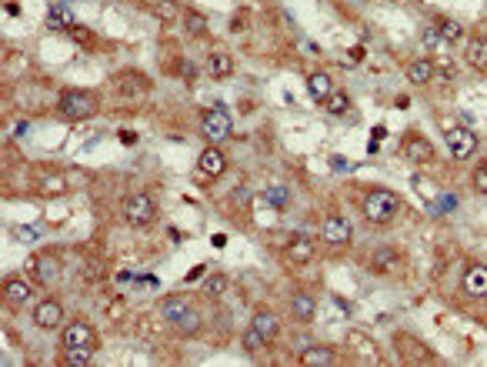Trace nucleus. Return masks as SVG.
Instances as JSON below:
<instances>
[{
    "mask_svg": "<svg viewBox=\"0 0 487 367\" xmlns=\"http://www.w3.org/2000/svg\"><path fill=\"white\" fill-rule=\"evenodd\" d=\"M398 214H400V197L394 194V190L377 187V190H371V194L364 197V220L374 224V228L391 224Z\"/></svg>",
    "mask_w": 487,
    "mask_h": 367,
    "instance_id": "1",
    "label": "nucleus"
},
{
    "mask_svg": "<svg viewBox=\"0 0 487 367\" xmlns=\"http://www.w3.org/2000/svg\"><path fill=\"white\" fill-rule=\"evenodd\" d=\"M57 111L67 120H87L97 114V94L94 90H64L57 101Z\"/></svg>",
    "mask_w": 487,
    "mask_h": 367,
    "instance_id": "2",
    "label": "nucleus"
},
{
    "mask_svg": "<svg viewBox=\"0 0 487 367\" xmlns=\"http://www.w3.org/2000/svg\"><path fill=\"white\" fill-rule=\"evenodd\" d=\"M120 214H124V220H127L130 228H151L157 217V204L151 194H130L127 201H124V207H120Z\"/></svg>",
    "mask_w": 487,
    "mask_h": 367,
    "instance_id": "3",
    "label": "nucleus"
},
{
    "mask_svg": "<svg viewBox=\"0 0 487 367\" xmlns=\"http://www.w3.org/2000/svg\"><path fill=\"white\" fill-rule=\"evenodd\" d=\"M201 134H204L210 144H224V140L234 134V120L224 107H210L204 111V120H201Z\"/></svg>",
    "mask_w": 487,
    "mask_h": 367,
    "instance_id": "4",
    "label": "nucleus"
},
{
    "mask_svg": "<svg viewBox=\"0 0 487 367\" xmlns=\"http://www.w3.org/2000/svg\"><path fill=\"white\" fill-rule=\"evenodd\" d=\"M114 87L124 101H141V97L151 94V77L144 74V70H120L114 77Z\"/></svg>",
    "mask_w": 487,
    "mask_h": 367,
    "instance_id": "5",
    "label": "nucleus"
},
{
    "mask_svg": "<svg viewBox=\"0 0 487 367\" xmlns=\"http://www.w3.org/2000/svg\"><path fill=\"white\" fill-rule=\"evenodd\" d=\"M27 274L34 278V284H53L61 274V257L57 254H34L27 261Z\"/></svg>",
    "mask_w": 487,
    "mask_h": 367,
    "instance_id": "6",
    "label": "nucleus"
},
{
    "mask_svg": "<svg viewBox=\"0 0 487 367\" xmlns=\"http://www.w3.org/2000/svg\"><path fill=\"white\" fill-rule=\"evenodd\" d=\"M394 347H398V357L400 361H407V364H431L434 354H431V347L417 337H410V334H398L394 337Z\"/></svg>",
    "mask_w": 487,
    "mask_h": 367,
    "instance_id": "7",
    "label": "nucleus"
},
{
    "mask_svg": "<svg viewBox=\"0 0 487 367\" xmlns=\"http://www.w3.org/2000/svg\"><path fill=\"white\" fill-rule=\"evenodd\" d=\"M400 151H404V157H407L410 164H417V167H427V164H434V161H437L434 144H431L427 137H421V134H410V137H404Z\"/></svg>",
    "mask_w": 487,
    "mask_h": 367,
    "instance_id": "8",
    "label": "nucleus"
},
{
    "mask_svg": "<svg viewBox=\"0 0 487 367\" xmlns=\"http://www.w3.org/2000/svg\"><path fill=\"white\" fill-rule=\"evenodd\" d=\"M444 140H448V151H450L454 161H467V157L477 151V134L474 130H467V127H454V130H448Z\"/></svg>",
    "mask_w": 487,
    "mask_h": 367,
    "instance_id": "9",
    "label": "nucleus"
},
{
    "mask_svg": "<svg viewBox=\"0 0 487 367\" xmlns=\"http://www.w3.org/2000/svg\"><path fill=\"white\" fill-rule=\"evenodd\" d=\"M61 341H64V347H97V334L87 321H70L61 334Z\"/></svg>",
    "mask_w": 487,
    "mask_h": 367,
    "instance_id": "10",
    "label": "nucleus"
},
{
    "mask_svg": "<svg viewBox=\"0 0 487 367\" xmlns=\"http://www.w3.org/2000/svg\"><path fill=\"white\" fill-rule=\"evenodd\" d=\"M197 170H201L204 178H220V174L227 170V157H224V151H220V144H210V147L201 151V157H197Z\"/></svg>",
    "mask_w": 487,
    "mask_h": 367,
    "instance_id": "11",
    "label": "nucleus"
},
{
    "mask_svg": "<svg viewBox=\"0 0 487 367\" xmlns=\"http://www.w3.org/2000/svg\"><path fill=\"white\" fill-rule=\"evenodd\" d=\"M321 241H327L331 247H344L350 241V220L347 217H327L321 224Z\"/></svg>",
    "mask_w": 487,
    "mask_h": 367,
    "instance_id": "12",
    "label": "nucleus"
},
{
    "mask_svg": "<svg viewBox=\"0 0 487 367\" xmlns=\"http://www.w3.org/2000/svg\"><path fill=\"white\" fill-rule=\"evenodd\" d=\"M347 347H350L360 361H367V364H377V361H381V347H377L374 337H367L364 330H350V334H347Z\"/></svg>",
    "mask_w": 487,
    "mask_h": 367,
    "instance_id": "13",
    "label": "nucleus"
},
{
    "mask_svg": "<svg viewBox=\"0 0 487 367\" xmlns=\"http://www.w3.org/2000/svg\"><path fill=\"white\" fill-rule=\"evenodd\" d=\"M61 321H64V307H61V301H40V304L34 307V324H37L40 330H57L61 328Z\"/></svg>",
    "mask_w": 487,
    "mask_h": 367,
    "instance_id": "14",
    "label": "nucleus"
},
{
    "mask_svg": "<svg viewBox=\"0 0 487 367\" xmlns=\"http://www.w3.org/2000/svg\"><path fill=\"white\" fill-rule=\"evenodd\" d=\"M461 287L467 297H487V264H471L464 270Z\"/></svg>",
    "mask_w": 487,
    "mask_h": 367,
    "instance_id": "15",
    "label": "nucleus"
},
{
    "mask_svg": "<svg viewBox=\"0 0 487 367\" xmlns=\"http://www.w3.org/2000/svg\"><path fill=\"white\" fill-rule=\"evenodd\" d=\"M400 267H404V261H400V254L394 251V247H377V251L371 254L374 274H398Z\"/></svg>",
    "mask_w": 487,
    "mask_h": 367,
    "instance_id": "16",
    "label": "nucleus"
},
{
    "mask_svg": "<svg viewBox=\"0 0 487 367\" xmlns=\"http://www.w3.org/2000/svg\"><path fill=\"white\" fill-rule=\"evenodd\" d=\"M47 27H53V30H74L77 27V17H74V11L67 7V0H53L51 11H47Z\"/></svg>",
    "mask_w": 487,
    "mask_h": 367,
    "instance_id": "17",
    "label": "nucleus"
},
{
    "mask_svg": "<svg viewBox=\"0 0 487 367\" xmlns=\"http://www.w3.org/2000/svg\"><path fill=\"white\" fill-rule=\"evenodd\" d=\"M464 61L471 63L474 70L487 74V37H471L467 47H464Z\"/></svg>",
    "mask_w": 487,
    "mask_h": 367,
    "instance_id": "18",
    "label": "nucleus"
},
{
    "mask_svg": "<svg viewBox=\"0 0 487 367\" xmlns=\"http://www.w3.org/2000/svg\"><path fill=\"white\" fill-rule=\"evenodd\" d=\"M287 261L291 264H297V267H304V264H310L314 261V241H308V237H294V241L287 244Z\"/></svg>",
    "mask_w": 487,
    "mask_h": 367,
    "instance_id": "19",
    "label": "nucleus"
},
{
    "mask_svg": "<svg viewBox=\"0 0 487 367\" xmlns=\"http://www.w3.org/2000/svg\"><path fill=\"white\" fill-rule=\"evenodd\" d=\"M301 364H308V367H331V364H337V354H334L331 347L310 344L308 351H301Z\"/></svg>",
    "mask_w": 487,
    "mask_h": 367,
    "instance_id": "20",
    "label": "nucleus"
},
{
    "mask_svg": "<svg viewBox=\"0 0 487 367\" xmlns=\"http://www.w3.org/2000/svg\"><path fill=\"white\" fill-rule=\"evenodd\" d=\"M30 284H27V280H20V278H7L4 280V297H7V301H11L13 307H24L27 301H30Z\"/></svg>",
    "mask_w": 487,
    "mask_h": 367,
    "instance_id": "21",
    "label": "nucleus"
},
{
    "mask_svg": "<svg viewBox=\"0 0 487 367\" xmlns=\"http://www.w3.org/2000/svg\"><path fill=\"white\" fill-rule=\"evenodd\" d=\"M251 328H254L264 341H274V337L281 334V324H277V317L270 314V311H257L254 321H251Z\"/></svg>",
    "mask_w": 487,
    "mask_h": 367,
    "instance_id": "22",
    "label": "nucleus"
},
{
    "mask_svg": "<svg viewBox=\"0 0 487 367\" xmlns=\"http://www.w3.org/2000/svg\"><path fill=\"white\" fill-rule=\"evenodd\" d=\"M308 90H310V97H314V101L324 104V101H327V97L334 94V80H331V74H324V70H317V74H310Z\"/></svg>",
    "mask_w": 487,
    "mask_h": 367,
    "instance_id": "23",
    "label": "nucleus"
},
{
    "mask_svg": "<svg viewBox=\"0 0 487 367\" xmlns=\"http://www.w3.org/2000/svg\"><path fill=\"white\" fill-rule=\"evenodd\" d=\"M170 328L177 330L180 337H194V334L201 330V311H197V307H187V311H184V314H180Z\"/></svg>",
    "mask_w": 487,
    "mask_h": 367,
    "instance_id": "24",
    "label": "nucleus"
},
{
    "mask_svg": "<svg viewBox=\"0 0 487 367\" xmlns=\"http://www.w3.org/2000/svg\"><path fill=\"white\" fill-rule=\"evenodd\" d=\"M291 314L297 317V321H314V314H317V304H314V297L310 294H294L291 297Z\"/></svg>",
    "mask_w": 487,
    "mask_h": 367,
    "instance_id": "25",
    "label": "nucleus"
},
{
    "mask_svg": "<svg viewBox=\"0 0 487 367\" xmlns=\"http://www.w3.org/2000/svg\"><path fill=\"white\" fill-rule=\"evenodd\" d=\"M407 80L410 84H417V87L431 84V80H434V63L431 61H410L407 63Z\"/></svg>",
    "mask_w": 487,
    "mask_h": 367,
    "instance_id": "26",
    "label": "nucleus"
},
{
    "mask_svg": "<svg viewBox=\"0 0 487 367\" xmlns=\"http://www.w3.org/2000/svg\"><path fill=\"white\" fill-rule=\"evenodd\" d=\"M210 74L217 77V80H227V77L234 74V61H231V54H224V51H217V54H210Z\"/></svg>",
    "mask_w": 487,
    "mask_h": 367,
    "instance_id": "27",
    "label": "nucleus"
},
{
    "mask_svg": "<svg viewBox=\"0 0 487 367\" xmlns=\"http://www.w3.org/2000/svg\"><path fill=\"white\" fill-rule=\"evenodd\" d=\"M437 34H441V40H448V44H461V37H464V27L457 24V20H450V17H441L437 20Z\"/></svg>",
    "mask_w": 487,
    "mask_h": 367,
    "instance_id": "28",
    "label": "nucleus"
},
{
    "mask_svg": "<svg viewBox=\"0 0 487 367\" xmlns=\"http://www.w3.org/2000/svg\"><path fill=\"white\" fill-rule=\"evenodd\" d=\"M144 4L151 7V13H154L157 20H167L170 24L177 17V0H144Z\"/></svg>",
    "mask_w": 487,
    "mask_h": 367,
    "instance_id": "29",
    "label": "nucleus"
},
{
    "mask_svg": "<svg viewBox=\"0 0 487 367\" xmlns=\"http://www.w3.org/2000/svg\"><path fill=\"white\" fill-rule=\"evenodd\" d=\"M90 361H94V347H64L67 367H87Z\"/></svg>",
    "mask_w": 487,
    "mask_h": 367,
    "instance_id": "30",
    "label": "nucleus"
},
{
    "mask_svg": "<svg viewBox=\"0 0 487 367\" xmlns=\"http://www.w3.org/2000/svg\"><path fill=\"white\" fill-rule=\"evenodd\" d=\"M187 301H184V297H167L164 304H160V314H164V321H170V324H174V321H177L180 314H184V311H187Z\"/></svg>",
    "mask_w": 487,
    "mask_h": 367,
    "instance_id": "31",
    "label": "nucleus"
},
{
    "mask_svg": "<svg viewBox=\"0 0 487 367\" xmlns=\"http://www.w3.org/2000/svg\"><path fill=\"white\" fill-rule=\"evenodd\" d=\"M264 201H267L270 207H287V201H291V190L284 187V184H274V187L264 190Z\"/></svg>",
    "mask_w": 487,
    "mask_h": 367,
    "instance_id": "32",
    "label": "nucleus"
},
{
    "mask_svg": "<svg viewBox=\"0 0 487 367\" xmlns=\"http://www.w3.org/2000/svg\"><path fill=\"white\" fill-rule=\"evenodd\" d=\"M324 107H327V114H347V107H350V97H347L344 90H334L331 97L324 101Z\"/></svg>",
    "mask_w": 487,
    "mask_h": 367,
    "instance_id": "33",
    "label": "nucleus"
},
{
    "mask_svg": "<svg viewBox=\"0 0 487 367\" xmlns=\"http://www.w3.org/2000/svg\"><path fill=\"white\" fill-rule=\"evenodd\" d=\"M187 34H194V37H204V34H207V17H204V13H197V11L187 13Z\"/></svg>",
    "mask_w": 487,
    "mask_h": 367,
    "instance_id": "34",
    "label": "nucleus"
},
{
    "mask_svg": "<svg viewBox=\"0 0 487 367\" xmlns=\"http://www.w3.org/2000/svg\"><path fill=\"white\" fill-rule=\"evenodd\" d=\"M264 344H267V341H264V337H260V334H257L254 328L244 334V351H251V354H257V351H260Z\"/></svg>",
    "mask_w": 487,
    "mask_h": 367,
    "instance_id": "35",
    "label": "nucleus"
},
{
    "mask_svg": "<svg viewBox=\"0 0 487 367\" xmlns=\"http://www.w3.org/2000/svg\"><path fill=\"white\" fill-rule=\"evenodd\" d=\"M421 44L427 47V51H437L441 47V34H437V27H424V34H421Z\"/></svg>",
    "mask_w": 487,
    "mask_h": 367,
    "instance_id": "36",
    "label": "nucleus"
},
{
    "mask_svg": "<svg viewBox=\"0 0 487 367\" xmlns=\"http://www.w3.org/2000/svg\"><path fill=\"white\" fill-rule=\"evenodd\" d=\"M224 287H227V278H224V274H210V278H207V287H204V291L210 294V297H217Z\"/></svg>",
    "mask_w": 487,
    "mask_h": 367,
    "instance_id": "37",
    "label": "nucleus"
},
{
    "mask_svg": "<svg viewBox=\"0 0 487 367\" xmlns=\"http://www.w3.org/2000/svg\"><path fill=\"white\" fill-rule=\"evenodd\" d=\"M474 187L481 190V194H487V164H481L474 170Z\"/></svg>",
    "mask_w": 487,
    "mask_h": 367,
    "instance_id": "38",
    "label": "nucleus"
},
{
    "mask_svg": "<svg viewBox=\"0 0 487 367\" xmlns=\"http://www.w3.org/2000/svg\"><path fill=\"white\" fill-rule=\"evenodd\" d=\"M67 34H74V37L80 40V44H94V34H90V30H84V27H74V30H67Z\"/></svg>",
    "mask_w": 487,
    "mask_h": 367,
    "instance_id": "39",
    "label": "nucleus"
},
{
    "mask_svg": "<svg viewBox=\"0 0 487 367\" xmlns=\"http://www.w3.org/2000/svg\"><path fill=\"white\" fill-rule=\"evenodd\" d=\"M67 184H64V178H47L44 180V190H47V194H53V190H64Z\"/></svg>",
    "mask_w": 487,
    "mask_h": 367,
    "instance_id": "40",
    "label": "nucleus"
},
{
    "mask_svg": "<svg viewBox=\"0 0 487 367\" xmlns=\"http://www.w3.org/2000/svg\"><path fill=\"white\" fill-rule=\"evenodd\" d=\"M180 74L187 77V80H197V67H194L191 61H184V63H180Z\"/></svg>",
    "mask_w": 487,
    "mask_h": 367,
    "instance_id": "41",
    "label": "nucleus"
},
{
    "mask_svg": "<svg viewBox=\"0 0 487 367\" xmlns=\"http://www.w3.org/2000/svg\"><path fill=\"white\" fill-rule=\"evenodd\" d=\"M17 237H24V241H37L40 234H37V228H17Z\"/></svg>",
    "mask_w": 487,
    "mask_h": 367,
    "instance_id": "42",
    "label": "nucleus"
},
{
    "mask_svg": "<svg viewBox=\"0 0 487 367\" xmlns=\"http://www.w3.org/2000/svg\"><path fill=\"white\" fill-rule=\"evenodd\" d=\"M231 30H234V34H241V30H244V13H237V17H234V27H231Z\"/></svg>",
    "mask_w": 487,
    "mask_h": 367,
    "instance_id": "43",
    "label": "nucleus"
},
{
    "mask_svg": "<svg viewBox=\"0 0 487 367\" xmlns=\"http://www.w3.org/2000/svg\"><path fill=\"white\" fill-rule=\"evenodd\" d=\"M210 244H214V247H217V251H220V247L227 244V237H224V234H214V237H210Z\"/></svg>",
    "mask_w": 487,
    "mask_h": 367,
    "instance_id": "44",
    "label": "nucleus"
},
{
    "mask_svg": "<svg viewBox=\"0 0 487 367\" xmlns=\"http://www.w3.org/2000/svg\"><path fill=\"white\" fill-rule=\"evenodd\" d=\"M294 347H297V354H301V351H308V347H310V341H308V337H297Z\"/></svg>",
    "mask_w": 487,
    "mask_h": 367,
    "instance_id": "45",
    "label": "nucleus"
},
{
    "mask_svg": "<svg viewBox=\"0 0 487 367\" xmlns=\"http://www.w3.org/2000/svg\"><path fill=\"white\" fill-rule=\"evenodd\" d=\"M384 134H387L384 127H374V144H377V140H384ZM374 144H371V147H374Z\"/></svg>",
    "mask_w": 487,
    "mask_h": 367,
    "instance_id": "46",
    "label": "nucleus"
}]
</instances>
